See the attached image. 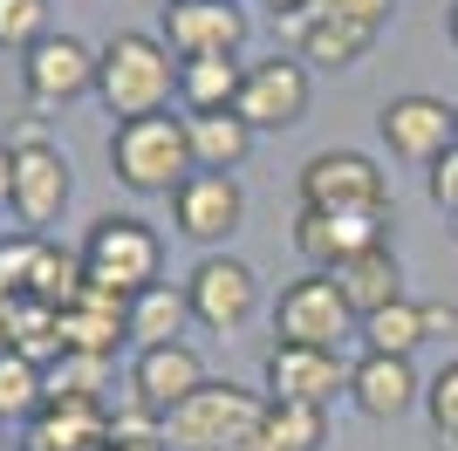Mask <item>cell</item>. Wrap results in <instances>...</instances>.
Instances as JSON below:
<instances>
[{
  "label": "cell",
  "instance_id": "obj_1",
  "mask_svg": "<svg viewBox=\"0 0 458 451\" xmlns=\"http://www.w3.org/2000/svg\"><path fill=\"white\" fill-rule=\"evenodd\" d=\"M178 96V55L157 35H110L96 48V103L116 116V123H137V116H165Z\"/></svg>",
  "mask_w": 458,
  "mask_h": 451
},
{
  "label": "cell",
  "instance_id": "obj_2",
  "mask_svg": "<svg viewBox=\"0 0 458 451\" xmlns=\"http://www.w3.org/2000/svg\"><path fill=\"white\" fill-rule=\"evenodd\" d=\"M260 417H267V396L212 376L206 390H191L165 417V438L178 451H260Z\"/></svg>",
  "mask_w": 458,
  "mask_h": 451
},
{
  "label": "cell",
  "instance_id": "obj_3",
  "mask_svg": "<svg viewBox=\"0 0 458 451\" xmlns=\"http://www.w3.org/2000/svg\"><path fill=\"white\" fill-rule=\"evenodd\" d=\"M110 171L123 191H165L172 199L191 178V144H185V116H137V123H116L110 137Z\"/></svg>",
  "mask_w": 458,
  "mask_h": 451
},
{
  "label": "cell",
  "instance_id": "obj_4",
  "mask_svg": "<svg viewBox=\"0 0 458 451\" xmlns=\"http://www.w3.org/2000/svg\"><path fill=\"white\" fill-rule=\"evenodd\" d=\"M157 267H165V240H157L137 212H103V219L89 226V240H82V274L116 287L123 301L157 287Z\"/></svg>",
  "mask_w": 458,
  "mask_h": 451
},
{
  "label": "cell",
  "instance_id": "obj_5",
  "mask_svg": "<svg viewBox=\"0 0 458 451\" xmlns=\"http://www.w3.org/2000/svg\"><path fill=\"white\" fill-rule=\"evenodd\" d=\"M301 212H390V178L363 150H315L301 165Z\"/></svg>",
  "mask_w": 458,
  "mask_h": 451
},
{
  "label": "cell",
  "instance_id": "obj_6",
  "mask_svg": "<svg viewBox=\"0 0 458 451\" xmlns=\"http://www.w3.org/2000/svg\"><path fill=\"white\" fill-rule=\"evenodd\" d=\"M7 150H14V191H7V212L21 219V233L55 226L62 206H69V191H76V178H69V157H62V150L48 144L41 131H21Z\"/></svg>",
  "mask_w": 458,
  "mask_h": 451
},
{
  "label": "cell",
  "instance_id": "obj_7",
  "mask_svg": "<svg viewBox=\"0 0 458 451\" xmlns=\"http://www.w3.org/2000/svg\"><path fill=\"white\" fill-rule=\"evenodd\" d=\"M185 301H191V321L212 328V336H240L253 315H260V274L233 253H206V260L185 274Z\"/></svg>",
  "mask_w": 458,
  "mask_h": 451
},
{
  "label": "cell",
  "instance_id": "obj_8",
  "mask_svg": "<svg viewBox=\"0 0 458 451\" xmlns=\"http://www.w3.org/2000/svg\"><path fill=\"white\" fill-rule=\"evenodd\" d=\"M377 131L390 144V157L431 171L458 144V103H445V96H390L377 110Z\"/></svg>",
  "mask_w": 458,
  "mask_h": 451
},
{
  "label": "cell",
  "instance_id": "obj_9",
  "mask_svg": "<svg viewBox=\"0 0 458 451\" xmlns=\"http://www.w3.org/2000/svg\"><path fill=\"white\" fill-rule=\"evenodd\" d=\"M349 301L335 294L328 274H301V281H287L281 301H274V336L294 342V349H343L349 336Z\"/></svg>",
  "mask_w": 458,
  "mask_h": 451
},
{
  "label": "cell",
  "instance_id": "obj_10",
  "mask_svg": "<svg viewBox=\"0 0 458 451\" xmlns=\"http://www.w3.org/2000/svg\"><path fill=\"white\" fill-rule=\"evenodd\" d=\"M308 96H315L308 62L301 55H267V62H247V82H240V103H233V110L253 123V137L260 131H294L308 116Z\"/></svg>",
  "mask_w": 458,
  "mask_h": 451
},
{
  "label": "cell",
  "instance_id": "obj_11",
  "mask_svg": "<svg viewBox=\"0 0 458 451\" xmlns=\"http://www.w3.org/2000/svg\"><path fill=\"white\" fill-rule=\"evenodd\" d=\"M21 89L35 110H62L76 96H96V48L76 35H41L21 55Z\"/></svg>",
  "mask_w": 458,
  "mask_h": 451
},
{
  "label": "cell",
  "instance_id": "obj_12",
  "mask_svg": "<svg viewBox=\"0 0 458 451\" xmlns=\"http://www.w3.org/2000/svg\"><path fill=\"white\" fill-rule=\"evenodd\" d=\"M240 219H247V191H240V178H226V171H191L185 185L172 191V226L185 233L191 246H219L240 233Z\"/></svg>",
  "mask_w": 458,
  "mask_h": 451
},
{
  "label": "cell",
  "instance_id": "obj_13",
  "mask_svg": "<svg viewBox=\"0 0 458 451\" xmlns=\"http://www.w3.org/2000/svg\"><path fill=\"white\" fill-rule=\"evenodd\" d=\"M157 41H165L178 62L240 55V41H247V7H240V0H172Z\"/></svg>",
  "mask_w": 458,
  "mask_h": 451
},
{
  "label": "cell",
  "instance_id": "obj_14",
  "mask_svg": "<svg viewBox=\"0 0 458 451\" xmlns=\"http://www.w3.org/2000/svg\"><path fill=\"white\" fill-rule=\"evenodd\" d=\"M343 390H349L343 349H294V342H274V349H267V404H308V411H328Z\"/></svg>",
  "mask_w": 458,
  "mask_h": 451
},
{
  "label": "cell",
  "instance_id": "obj_15",
  "mask_svg": "<svg viewBox=\"0 0 458 451\" xmlns=\"http://www.w3.org/2000/svg\"><path fill=\"white\" fill-rule=\"evenodd\" d=\"M383 226H390V212H301L294 219V246H301V260L315 274H335L343 260H356L369 246H390Z\"/></svg>",
  "mask_w": 458,
  "mask_h": 451
},
{
  "label": "cell",
  "instance_id": "obj_16",
  "mask_svg": "<svg viewBox=\"0 0 458 451\" xmlns=\"http://www.w3.org/2000/svg\"><path fill=\"white\" fill-rule=\"evenodd\" d=\"M206 383H212V376H206V362H199V349H191V342L137 349V362H131V396L157 417V424H165V417H172L191 390H206Z\"/></svg>",
  "mask_w": 458,
  "mask_h": 451
},
{
  "label": "cell",
  "instance_id": "obj_17",
  "mask_svg": "<svg viewBox=\"0 0 458 451\" xmlns=\"http://www.w3.org/2000/svg\"><path fill=\"white\" fill-rule=\"evenodd\" d=\"M424 396V383H418V370L403 356H356L349 362V404L369 417V424H390V417H403L411 404Z\"/></svg>",
  "mask_w": 458,
  "mask_h": 451
},
{
  "label": "cell",
  "instance_id": "obj_18",
  "mask_svg": "<svg viewBox=\"0 0 458 451\" xmlns=\"http://www.w3.org/2000/svg\"><path fill=\"white\" fill-rule=\"evenodd\" d=\"M123 308H131V301L116 294V287H103V281H89V274H82V294L55 315V321H62V349L110 356L116 342H131V336H123Z\"/></svg>",
  "mask_w": 458,
  "mask_h": 451
},
{
  "label": "cell",
  "instance_id": "obj_19",
  "mask_svg": "<svg viewBox=\"0 0 458 451\" xmlns=\"http://www.w3.org/2000/svg\"><path fill=\"white\" fill-rule=\"evenodd\" d=\"M328 281H335V294L349 301V315H356V321H369V315H383L390 301H403V267H397L390 246H369V253L343 260Z\"/></svg>",
  "mask_w": 458,
  "mask_h": 451
},
{
  "label": "cell",
  "instance_id": "obj_20",
  "mask_svg": "<svg viewBox=\"0 0 458 451\" xmlns=\"http://www.w3.org/2000/svg\"><path fill=\"white\" fill-rule=\"evenodd\" d=\"M240 82H247V62L240 55H199V62H178V103L185 116H219L240 103Z\"/></svg>",
  "mask_w": 458,
  "mask_h": 451
},
{
  "label": "cell",
  "instance_id": "obj_21",
  "mask_svg": "<svg viewBox=\"0 0 458 451\" xmlns=\"http://www.w3.org/2000/svg\"><path fill=\"white\" fill-rule=\"evenodd\" d=\"M185 144H191V171H240L253 150V123L240 110H219V116H185Z\"/></svg>",
  "mask_w": 458,
  "mask_h": 451
},
{
  "label": "cell",
  "instance_id": "obj_22",
  "mask_svg": "<svg viewBox=\"0 0 458 451\" xmlns=\"http://www.w3.org/2000/svg\"><path fill=\"white\" fill-rule=\"evenodd\" d=\"M191 328V301L185 287H144V294H131V308H123V336L137 342V349H165V342H185Z\"/></svg>",
  "mask_w": 458,
  "mask_h": 451
},
{
  "label": "cell",
  "instance_id": "obj_23",
  "mask_svg": "<svg viewBox=\"0 0 458 451\" xmlns=\"http://www.w3.org/2000/svg\"><path fill=\"white\" fill-rule=\"evenodd\" d=\"M369 48H377V28L328 21V14H301V62H315V69H356Z\"/></svg>",
  "mask_w": 458,
  "mask_h": 451
},
{
  "label": "cell",
  "instance_id": "obj_24",
  "mask_svg": "<svg viewBox=\"0 0 458 451\" xmlns=\"http://www.w3.org/2000/svg\"><path fill=\"white\" fill-rule=\"evenodd\" d=\"M48 404V370L28 362L21 349H0V417L7 424H35Z\"/></svg>",
  "mask_w": 458,
  "mask_h": 451
},
{
  "label": "cell",
  "instance_id": "obj_25",
  "mask_svg": "<svg viewBox=\"0 0 458 451\" xmlns=\"http://www.w3.org/2000/svg\"><path fill=\"white\" fill-rule=\"evenodd\" d=\"M322 445H328V411L267 404V417H260V451H322Z\"/></svg>",
  "mask_w": 458,
  "mask_h": 451
},
{
  "label": "cell",
  "instance_id": "obj_26",
  "mask_svg": "<svg viewBox=\"0 0 458 451\" xmlns=\"http://www.w3.org/2000/svg\"><path fill=\"white\" fill-rule=\"evenodd\" d=\"M363 349L369 356H418L424 349V315H418V301L403 294V301H390V308H383V315H369L363 321Z\"/></svg>",
  "mask_w": 458,
  "mask_h": 451
},
{
  "label": "cell",
  "instance_id": "obj_27",
  "mask_svg": "<svg viewBox=\"0 0 458 451\" xmlns=\"http://www.w3.org/2000/svg\"><path fill=\"white\" fill-rule=\"evenodd\" d=\"M103 390H110V356L62 349V356L48 362V396H62V404H96Z\"/></svg>",
  "mask_w": 458,
  "mask_h": 451
},
{
  "label": "cell",
  "instance_id": "obj_28",
  "mask_svg": "<svg viewBox=\"0 0 458 451\" xmlns=\"http://www.w3.org/2000/svg\"><path fill=\"white\" fill-rule=\"evenodd\" d=\"M41 35H55L48 28V0H0V48L28 55Z\"/></svg>",
  "mask_w": 458,
  "mask_h": 451
},
{
  "label": "cell",
  "instance_id": "obj_29",
  "mask_svg": "<svg viewBox=\"0 0 458 451\" xmlns=\"http://www.w3.org/2000/svg\"><path fill=\"white\" fill-rule=\"evenodd\" d=\"M35 253H41V233H14V240H0V308L28 294V274H35Z\"/></svg>",
  "mask_w": 458,
  "mask_h": 451
},
{
  "label": "cell",
  "instance_id": "obj_30",
  "mask_svg": "<svg viewBox=\"0 0 458 451\" xmlns=\"http://www.w3.org/2000/svg\"><path fill=\"white\" fill-rule=\"evenodd\" d=\"M424 411H431V431L445 445H458V362H445L431 383H424Z\"/></svg>",
  "mask_w": 458,
  "mask_h": 451
},
{
  "label": "cell",
  "instance_id": "obj_31",
  "mask_svg": "<svg viewBox=\"0 0 458 451\" xmlns=\"http://www.w3.org/2000/svg\"><path fill=\"white\" fill-rule=\"evenodd\" d=\"M390 7H397V0H308V14L356 21V28H377V35H383V21H390Z\"/></svg>",
  "mask_w": 458,
  "mask_h": 451
},
{
  "label": "cell",
  "instance_id": "obj_32",
  "mask_svg": "<svg viewBox=\"0 0 458 451\" xmlns=\"http://www.w3.org/2000/svg\"><path fill=\"white\" fill-rule=\"evenodd\" d=\"M431 206H438L445 219H458V144L431 165Z\"/></svg>",
  "mask_w": 458,
  "mask_h": 451
},
{
  "label": "cell",
  "instance_id": "obj_33",
  "mask_svg": "<svg viewBox=\"0 0 458 451\" xmlns=\"http://www.w3.org/2000/svg\"><path fill=\"white\" fill-rule=\"evenodd\" d=\"M418 315H424V342L452 336V328H458V301H418Z\"/></svg>",
  "mask_w": 458,
  "mask_h": 451
},
{
  "label": "cell",
  "instance_id": "obj_34",
  "mask_svg": "<svg viewBox=\"0 0 458 451\" xmlns=\"http://www.w3.org/2000/svg\"><path fill=\"white\" fill-rule=\"evenodd\" d=\"M260 7H267L274 21H301L308 14V0H260Z\"/></svg>",
  "mask_w": 458,
  "mask_h": 451
},
{
  "label": "cell",
  "instance_id": "obj_35",
  "mask_svg": "<svg viewBox=\"0 0 458 451\" xmlns=\"http://www.w3.org/2000/svg\"><path fill=\"white\" fill-rule=\"evenodd\" d=\"M7 191H14V150L0 144V206H7Z\"/></svg>",
  "mask_w": 458,
  "mask_h": 451
},
{
  "label": "cell",
  "instance_id": "obj_36",
  "mask_svg": "<svg viewBox=\"0 0 458 451\" xmlns=\"http://www.w3.org/2000/svg\"><path fill=\"white\" fill-rule=\"evenodd\" d=\"M0 451H21V445H14V424H7V417H0Z\"/></svg>",
  "mask_w": 458,
  "mask_h": 451
},
{
  "label": "cell",
  "instance_id": "obj_37",
  "mask_svg": "<svg viewBox=\"0 0 458 451\" xmlns=\"http://www.w3.org/2000/svg\"><path fill=\"white\" fill-rule=\"evenodd\" d=\"M445 28H452V41H458V0H452V21H445Z\"/></svg>",
  "mask_w": 458,
  "mask_h": 451
},
{
  "label": "cell",
  "instance_id": "obj_38",
  "mask_svg": "<svg viewBox=\"0 0 458 451\" xmlns=\"http://www.w3.org/2000/svg\"><path fill=\"white\" fill-rule=\"evenodd\" d=\"M0 349H7V321H0Z\"/></svg>",
  "mask_w": 458,
  "mask_h": 451
},
{
  "label": "cell",
  "instance_id": "obj_39",
  "mask_svg": "<svg viewBox=\"0 0 458 451\" xmlns=\"http://www.w3.org/2000/svg\"><path fill=\"white\" fill-rule=\"evenodd\" d=\"M452 233H458V219H452Z\"/></svg>",
  "mask_w": 458,
  "mask_h": 451
}]
</instances>
